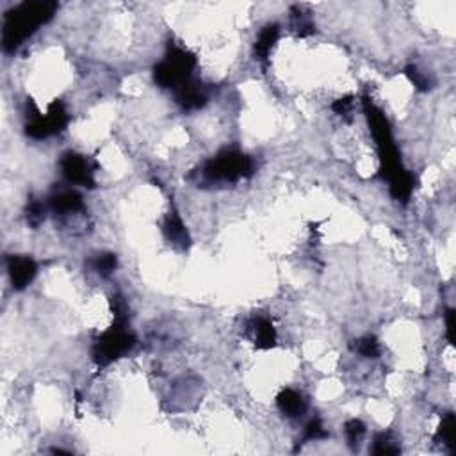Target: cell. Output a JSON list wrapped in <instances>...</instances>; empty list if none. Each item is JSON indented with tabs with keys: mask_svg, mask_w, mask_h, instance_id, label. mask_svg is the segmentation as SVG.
Here are the masks:
<instances>
[{
	"mask_svg": "<svg viewBox=\"0 0 456 456\" xmlns=\"http://www.w3.org/2000/svg\"><path fill=\"white\" fill-rule=\"evenodd\" d=\"M56 2H23L18 8L11 9L4 20V41L6 50H17L39 25H43L54 17Z\"/></svg>",
	"mask_w": 456,
	"mask_h": 456,
	"instance_id": "obj_1",
	"label": "cell"
},
{
	"mask_svg": "<svg viewBox=\"0 0 456 456\" xmlns=\"http://www.w3.org/2000/svg\"><path fill=\"white\" fill-rule=\"evenodd\" d=\"M364 111H366V116L369 120L373 138H375L376 145H378L380 160H382V168H380L382 177L387 178L388 182H394L396 178L403 177L406 169L401 168L400 154H397L394 141H392L391 127H388L387 118L367 96L364 99Z\"/></svg>",
	"mask_w": 456,
	"mask_h": 456,
	"instance_id": "obj_2",
	"label": "cell"
},
{
	"mask_svg": "<svg viewBox=\"0 0 456 456\" xmlns=\"http://www.w3.org/2000/svg\"><path fill=\"white\" fill-rule=\"evenodd\" d=\"M196 59L193 54L182 50V48H169L168 56L155 66L154 77L160 87H173L182 90L191 82V72H193Z\"/></svg>",
	"mask_w": 456,
	"mask_h": 456,
	"instance_id": "obj_3",
	"label": "cell"
},
{
	"mask_svg": "<svg viewBox=\"0 0 456 456\" xmlns=\"http://www.w3.org/2000/svg\"><path fill=\"white\" fill-rule=\"evenodd\" d=\"M253 164L250 157L239 152H223L203 166V177L212 182H236L250 177Z\"/></svg>",
	"mask_w": 456,
	"mask_h": 456,
	"instance_id": "obj_4",
	"label": "cell"
},
{
	"mask_svg": "<svg viewBox=\"0 0 456 456\" xmlns=\"http://www.w3.org/2000/svg\"><path fill=\"white\" fill-rule=\"evenodd\" d=\"M134 344H136V337L127 330L125 323L116 321V324L109 331H105L93 346V360L100 367L109 366L111 362L130 351Z\"/></svg>",
	"mask_w": 456,
	"mask_h": 456,
	"instance_id": "obj_5",
	"label": "cell"
},
{
	"mask_svg": "<svg viewBox=\"0 0 456 456\" xmlns=\"http://www.w3.org/2000/svg\"><path fill=\"white\" fill-rule=\"evenodd\" d=\"M68 125V112L63 102L56 100L50 103L48 112L45 116H41L39 112H36V116L27 123L25 132L27 136L34 139H45L52 134H57Z\"/></svg>",
	"mask_w": 456,
	"mask_h": 456,
	"instance_id": "obj_6",
	"label": "cell"
},
{
	"mask_svg": "<svg viewBox=\"0 0 456 456\" xmlns=\"http://www.w3.org/2000/svg\"><path fill=\"white\" fill-rule=\"evenodd\" d=\"M61 169L66 180L72 184L84 185V187H95V164H91L90 159L84 155L75 154V152H66L61 159Z\"/></svg>",
	"mask_w": 456,
	"mask_h": 456,
	"instance_id": "obj_7",
	"label": "cell"
},
{
	"mask_svg": "<svg viewBox=\"0 0 456 456\" xmlns=\"http://www.w3.org/2000/svg\"><path fill=\"white\" fill-rule=\"evenodd\" d=\"M8 273L11 278V284L14 289L22 291L34 280L38 273V266L32 258L29 257H9L8 258Z\"/></svg>",
	"mask_w": 456,
	"mask_h": 456,
	"instance_id": "obj_8",
	"label": "cell"
},
{
	"mask_svg": "<svg viewBox=\"0 0 456 456\" xmlns=\"http://www.w3.org/2000/svg\"><path fill=\"white\" fill-rule=\"evenodd\" d=\"M250 330L253 333L255 346L260 349H269L276 342V330L273 323L266 318H255L250 323Z\"/></svg>",
	"mask_w": 456,
	"mask_h": 456,
	"instance_id": "obj_9",
	"label": "cell"
},
{
	"mask_svg": "<svg viewBox=\"0 0 456 456\" xmlns=\"http://www.w3.org/2000/svg\"><path fill=\"white\" fill-rule=\"evenodd\" d=\"M50 209L57 214H74L84 209L82 196L75 191H61L50 198Z\"/></svg>",
	"mask_w": 456,
	"mask_h": 456,
	"instance_id": "obj_10",
	"label": "cell"
},
{
	"mask_svg": "<svg viewBox=\"0 0 456 456\" xmlns=\"http://www.w3.org/2000/svg\"><path fill=\"white\" fill-rule=\"evenodd\" d=\"M278 408L287 415V417H300L307 410V401L300 392L293 391V388H285L276 397Z\"/></svg>",
	"mask_w": 456,
	"mask_h": 456,
	"instance_id": "obj_11",
	"label": "cell"
},
{
	"mask_svg": "<svg viewBox=\"0 0 456 456\" xmlns=\"http://www.w3.org/2000/svg\"><path fill=\"white\" fill-rule=\"evenodd\" d=\"M278 36H280V27L276 25V23H269V25H266L262 30H260V34H258L257 38V43H255V57H257L258 61H266L267 57H269Z\"/></svg>",
	"mask_w": 456,
	"mask_h": 456,
	"instance_id": "obj_12",
	"label": "cell"
},
{
	"mask_svg": "<svg viewBox=\"0 0 456 456\" xmlns=\"http://www.w3.org/2000/svg\"><path fill=\"white\" fill-rule=\"evenodd\" d=\"M164 234H166L169 241L175 242V245H180L182 248L189 246V234L185 230L184 223L177 216V212L168 214V218L164 221Z\"/></svg>",
	"mask_w": 456,
	"mask_h": 456,
	"instance_id": "obj_13",
	"label": "cell"
},
{
	"mask_svg": "<svg viewBox=\"0 0 456 456\" xmlns=\"http://www.w3.org/2000/svg\"><path fill=\"white\" fill-rule=\"evenodd\" d=\"M177 102L180 103L182 107L187 109V111H193V109H200L205 105L207 96L196 84H191L189 82L187 86L177 91Z\"/></svg>",
	"mask_w": 456,
	"mask_h": 456,
	"instance_id": "obj_14",
	"label": "cell"
},
{
	"mask_svg": "<svg viewBox=\"0 0 456 456\" xmlns=\"http://www.w3.org/2000/svg\"><path fill=\"white\" fill-rule=\"evenodd\" d=\"M455 415L453 413H448V415H444L442 422H440L439 431L435 435V440L440 442L442 446L449 449V451H455Z\"/></svg>",
	"mask_w": 456,
	"mask_h": 456,
	"instance_id": "obj_15",
	"label": "cell"
},
{
	"mask_svg": "<svg viewBox=\"0 0 456 456\" xmlns=\"http://www.w3.org/2000/svg\"><path fill=\"white\" fill-rule=\"evenodd\" d=\"M400 451V446L392 439L391 433H380L375 439V446H373L375 455H397Z\"/></svg>",
	"mask_w": 456,
	"mask_h": 456,
	"instance_id": "obj_16",
	"label": "cell"
},
{
	"mask_svg": "<svg viewBox=\"0 0 456 456\" xmlns=\"http://www.w3.org/2000/svg\"><path fill=\"white\" fill-rule=\"evenodd\" d=\"M366 435V426L364 422L358 421V419H351L349 422H346V439H348L349 448L357 449L360 446L362 439Z\"/></svg>",
	"mask_w": 456,
	"mask_h": 456,
	"instance_id": "obj_17",
	"label": "cell"
},
{
	"mask_svg": "<svg viewBox=\"0 0 456 456\" xmlns=\"http://www.w3.org/2000/svg\"><path fill=\"white\" fill-rule=\"evenodd\" d=\"M355 351L366 358H378L380 357V344L375 337H362L355 340Z\"/></svg>",
	"mask_w": 456,
	"mask_h": 456,
	"instance_id": "obj_18",
	"label": "cell"
},
{
	"mask_svg": "<svg viewBox=\"0 0 456 456\" xmlns=\"http://www.w3.org/2000/svg\"><path fill=\"white\" fill-rule=\"evenodd\" d=\"M293 27L300 36H309L314 32V23L310 18L300 11V8H293Z\"/></svg>",
	"mask_w": 456,
	"mask_h": 456,
	"instance_id": "obj_19",
	"label": "cell"
},
{
	"mask_svg": "<svg viewBox=\"0 0 456 456\" xmlns=\"http://www.w3.org/2000/svg\"><path fill=\"white\" fill-rule=\"evenodd\" d=\"M116 255L112 253H103V255H99V258L95 260V267L96 271L100 273L102 276H109L111 275L114 269H116Z\"/></svg>",
	"mask_w": 456,
	"mask_h": 456,
	"instance_id": "obj_20",
	"label": "cell"
},
{
	"mask_svg": "<svg viewBox=\"0 0 456 456\" xmlns=\"http://www.w3.org/2000/svg\"><path fill=\"white\" fill-rule=\"evenodd\" d=\"M328 433L323 426V421L319 417L312 419V421L307 424L305 428V440H319V439H327Z\"/></svg>",
	"mask_w": 456,
	"mask_h": 456,
	"instance_id": "obj_21",
	"label": "cell"
},
{
	"mask_svg": "<svg viewBox=\"0 0 456 456\" xmlns=\"http://www.w3.org/2000/svg\"><path fill=\"white\" fill-rule=\"evenodd\" d=\"M45 220V207L39 202H30L27 207V221L30 227H39Z\"/></svg>",
	"mask_w": 456,
	"mask_h": 456,
	"instance_id": "obj_22",
	"label": "cell"
},
{
	"mask_svg": "<svg viewBox=\"0 0 456 456\" xmlns=\"http://www.w3.org/2000/svg\"><path fill=\"white\" fill-rule=\"evenodd\" d=\"M406 75H408V79L413 82V86L417 87V90H430V79H428L426 75H422L415 66H408V68H406Z\"/></svg>",
	"mask_w": 456,
	"mask_h": 456,
	"instance_id": "obj_23",
	"label": "cell"
},
{
	"mask_svg": "<svg viewBox=\"0 0 456 456\" xmlns=\"http://www.w3.org/2000/svg\"><path fill=\"white\" fill-rule=\"evenodd\" d=\"M331 109H333V112L339 114V116H346V114H349L351 109H353V96H342V99L335 100Z\"/></svg>",
	"mask_w": 456,
	"mask_h": 456,
	"instance_id": "obj_24",
	"label": "cell"
},
{
	"mask_svg": "<svg viewBox=\"0 0 456 456\" xmlns=\"http://www.w3.org/2000/svg\"><path fill=\"white\" fill-rule=\"evenodd\" d=\"M446 337L449 344H455V310L453 309L446 312Z\"/></svg>",
	"mask_w": 456,
	"mask_h": 456,
	"instance_id": "obj_25",
	"label": "cell"
}]
</instances>
